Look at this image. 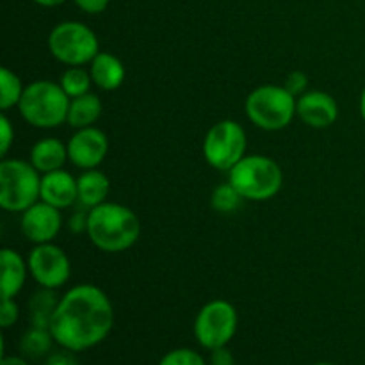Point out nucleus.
Wrapping results in <instances>:
<instances>
[{"label": "nucleus", "mask_w": 365, "mask_h": 365, "mask_svg": "<svg viewBox=\"0 0 365 365\" xmlns=\"http://www.w3.org/2000/svg\"><path fill=\"white\" fill-rule=\"evenodd\" d=\"M113 327L109 296L96 285L81 284L61 296L48 330L61 348L78 353L100 344Z\"/></svg>", "instance_id": "nucleus-1"}, {"label": "nucleus", "mask_w": 365, "mask_h": 365, "mask_svg": "<svg viewBox=\"0 0 365 365\" xmlns=\"http://www.w3.org/2000/svg\"><path fill=\"white\" fill-rule=\"evenodd\" d=\"M89 241L106 253H121L132 248L141 235L138 214L121 203L103 202L88 209Z\"/></svg>", "instance_id": "nucleus-2"}, {"label": "nucleus", "mask_w": 365, "mask_h": 365, "mask_svg": "<svg viewBox=\"0 0 365 365\" xmlns=\"http://www.w3.org/2000/svg\"><path fill=\"white\" fill-rule=\"evenodd\" d=\"M228 182L248 202H266L277 196L284 185V171L267 155H245L230 171Z\"/></svg>", "instance_id": "nucleus-3"}, {"label": "nucleus", "mask_w": 365, "mask_h": 365, "mask_svg": "<svg viewBox=\"0 0 365 365\" xmlns=\"http://www.w3.org/2000/svg\"><path fill=\"white\" fill-rule=\"evenodd\" d=\"M70 100L59 82L34 81L25 86L18 110L32 127L56 128L66 123Z\"/></svg>", "instance_id": "nucleus-4"}, {"label": "nucleus", "mask_w": 365, "mask_h": 365, "mask_svg": "<svg viewBox=\"0 0 365 365\" xmlns=\"http://www.w3.org/2000/svg\"><path fill=\"white\" fill-rule=\"evenodd\" d=\"M296 98L285 86H259L248 95L245 103L246 116L255 127L266 132L284 130L296 116Z\"/></svg>", "instance_id": "nucleus-5"}, {"label": "nucleus", "mask_w": 365, "mask_h": 365, "mask_svg": "<svg viewBox=\"0 0 365 365\" xmlns=\"http://www.w3.org/2000/svg\"><path fill=\"white\" fill-rule=\"evenodd\" d=\"M41 177L31 160L4 157L0 163V207L7 212H24L39 202Z\"/></svg>", "instance_id": "nucleus-6"}, {"label": "nucleus", "mask_w": 365, "mask_h": 365, "mask_svg": "<svg viewBox=\"0 0 365 365\" xmlns=\"http://www.w3.org/2000/svg\"><path fill=\"white\" fill-rule=\"evenodd\" d=\"M48 50L59 63L66 66H84L100 52V41L95 32L82 21H61L50 31Z\"/></svg>", "instance_id": "nucleus-7"}, {"label": "nucleus", "mask_w": 365, "mask_h": 365, "mask_svg": "<svg viewBox=\"0 0 365 365\" xmlns=\"http://www.w3.org/2000/svg\"><path fill=\"white\" fill-rule=\"evenodd\" d=\"M246 132L235 120H221L209 128L203 139V157L217 171H230L246 155Z\"/></svg>", "instance_id": "nucleus-8"}, {"label": "nucleus", "mask_w": 365, "mask_h": 365, "mask_svg": "<svg viewBox=\"0 0 365 365\" xmlns=\"http://www.w3.org/2000/svg\"><path fill=\"white\" fill-rule=\"evenodd\" d=\"M237 310L227 299H212L195 319V337L205 349L225 348L237 331Z\"/></svg>", "instance_id": "nucleus-9"}, {"label": "nucleus", "mask_w": 365, "mask_h": 365, "mask_svg": "<svg viewBox=\"0 0 365 365\" xmlns=\"http://www.w3.org/2000/svg\"><path fill=\"white\" fill-rule=\"evenodd\" d=\"M29 273L32 274L39 287L56 289L66 285L71 277V262L66 252L53 242L34 245L29 253Z\"/></svg>", "instance_id": "nucleus-10"}, {"label": "nucleus", "mask_w": 365, "mask_h": 365, "mask_svg": "<svg viewBox=\"0 0 365 365\" xmlns=\"http://www.w3.org/2000/svg\"><path fill=\"white\" fill-rule=\"evenodd\" d=\"M68 146V160L78 170L98 168L109 152V139L106 132L96 127H86L75 130Z\"/></svg>", "instance_id": "nucleus-11"}, {"label": "nucleus", "mask_w": 365, "mask_h": 365, "mask_svg": "<svg viewBox=\"0 0 365 365\" xmlns=\"http://www.w3.org/2000/svg\"><path fill=\"white\" fill-rule=\"evenodd\" d=\"M20 228L25 239L32 245H45L57 237L63 228V216L59 209L39 200L21 212Z\"/></svg>", "instance_id": "nucleus-12"}, {"label": "nucleus", "mask_w": 365, "mask_h": 365, "mask_svg": "<svg viewBox=\"0 0 365 365\" xmlns=\"http://www.w3.org/2000/svg\"><path fill=\"white\" fill-rule=\"evenodd\" d=\"M296 116L310 128H328L337 121L339 103L330 93L307 91L298 96Z\"/></svg>", "instance_id": "nucleus-13"}, {"label": "nucleus", "mask_w": 365, "mask_h": 365, "mask_svg": "<svg viewBox=\"0 0 365 365\" xmlns=\"http://www.w3.org/2000/svg\"><path fill=\"white\" fill-rule=\"evenodd\" d=\"M39 200L59 210L68 209L75 202H78L77 178L66 170H57L43 175Z\"/></svg>", "instance_id": "nucleus-14"}, {"label": "nucleus", "mask_w": 365, "mask_h": 365, "mask_svg": "<svg viewBox=\"0 0 365 365\" xmlns=\"http://www.w3.org/2000/svg\"><path fill=\"white\" fill-rule=\"evenodd\" d=\"M0 266H2V274H0L2 298H14L24 289L27 280L29 264L16 250L4 248L0 252Z\"/></svg>", "instance_id": "nucleus-15"}, {"label": "nucleus", "mask_w": 365, "mask_h": 365, "mask_svg": "<svg viewBox=\"0 0 365 365\" xmlns=\"http://www.w3.org/2000/svg\"><path fill=\"white\" fill-rule=\"evenodd\" d=\"M89 73H91L93 84L103 91H114L121 88L127 77L123 63L110 52L96 53L95 59L89 63Z\"/></svg>", "instance_id": "nucleus-16"}, {"label": "nucleus", "mask_w": 365, "mask_h": 365, "mask_svg": "<svg viewBox=\"0 0 365 365\" xmlns=\"http://www.w3.org/2000/svg\"><path fill=\"white\" fill-rule=\"evenodd\" d=\"M29 160L41 175L63 170L68 160V146L57 138H43L34 143Z\"/></svg>", "instance_id": "nucleus-17"}, {"label": "nucleus", "mask_w": 365, "mask_h": 365, "mask_svg": "<svg viewBox=\"0 0 365 365\" xmlns=\"http://www.w3.org/2000/svg\"><path fill=\"white\" fill-rule=\"evenodd\" d=\"M78 189V203L84 209H93L107 200L110 191V182L106 173L93 168V170H84V173L77 178Z\"/></svg>", "instance_id": "nucleus-18"}, {"label": "nucleus", "mask_w": 365, "mask_h": 365, "mask_svg": "<svg viewBox=\"0 0 365 365\" xmlns=\"http://www.w3.org/2000/svg\"><path fill=\"white\" fill-rule=\"evenodd\" d=\"M102 116V100L95 93H86L82 96H75L70 100V109H68L66 123L71 128L95 127L96 121Z\"/></svg>", "instance_id": "nucleus-19"}, {"label": "nucleus", "mask_w": 365, "mask_h": 365, "mask_svg": "<svg viewBox=\"0 0 365 365\" xmlns=\"http://www.w3.org/2000/svg\"><path fill=\"white\" fill-rule=\"evenodd\" d=\"M59 298L53 294L52 289H43L36 292L29 302V314H31L32 327L38 328H50L53 312L57 309Z\"/></svg>", "instance_id": "nucleus-20"}, {"label": "nucleus", "mask_w": 365, "mask_h": 365, "mask_svg": "<svg viewBox=\"0 0 365 365\" xmlns=\"http://www.w3.org/2000/svg\"><path fill=\"white\" fill-rule=\"evenodd\" d=\"M59 84L70 98H75V96H82L89 93L93 78L89 70H86L84 66H68L61 75Z\"/></svg>", "instance_id": "nucleus-21"}, {"label": "nucleus", "mask_w": 365, "mask_h": 365, "mask_svg": "<svg viewBox=\"0 0 365 365\" xmlns=\"http://www.w3.org/2000/svg\"><path fill=\"white\" fill-rule=\"evenodd\" d=\"M25 86L21 84L20 77L9 68H2L0 70V109L6 113L11 107H18Z\"/></svg>", "instance_id": "nucleus-22"}, {"label": "nucleus", "mask_w": 365, "mask_h": 365, "mask_svg": "<svg viewBox=\"0 0 365 365\" xmlns=\"http://www.w3.org/2000/svg\"><path fill=\"white\" fill-rule=\"evenodd\" d=\"M52 342L53 337L52 334H50L48 328H38V327H32L31 330L25 331L24 337H21V351L25 353L27 356H34V359H38V356L45 355V353L50 351V348H52Z\"/></svg>", "instance_id": "nucleus-23"}, {"label": "nucleus", "mask_w": 365, "mask_h": 365, "mask_svg": "<svg viewBox=\"0 0 365 365\" xmlns=\"http://www.w3.org/2000/svg\"><path fill=\"white\" fill-rule=\"evenodd\" d=\"M242 202H245V198L239 195L237 189L228 180L225 184L217 185L212 191V195H210V207L220 214L235 212L241 207Z\"/></svg>", "instance_id": "nucleus-24"}, {"label": "nucleus", "mask_w": 365, "mask_h": 365, "mask_svg": "<svg viewBox=\"0 0 365 365\" xmlns=\"http://www.w3.org/2000/svg\"><path fill=\"white\" fill-rule=\"evenodd\" d=\"M159 365H205V360L195 349L180 348L164 355Z\"/></svg>", "instance_id": "nucleus-25"}, {"label": "nucleus", "mask_w": 365, "mask_h": 365, "mask_svg": "<svg viewBox=\"0 0 365 365\" xmlns=\"http://www.w3.org/2000/svg\"><path fill=\"white\" fill-rule=\"evenodd\" d=\"M14 143V127L6 114L0 116V155L6 157Z\"/></svg>", "instance_id": "nucleus-26"}, {"label": "nucleus", "mask_w": 365, "mask_h": 365, "mask_svg": "<svg viewBox=\"0 0 365 365\" xmlns=\"http://www.w3.org/2000/svg\"><path fill=\"white\" fill-rule=\"evenodd\" d=\"M285 89H287L289 93H292V95L298 98V96H302L303 93H307V86H309V77H307L303 71H292V73L287 75V78H285L284 82Z\"/></svg>", "instance_id": "nucleus-27"}, {"label": "nucleus", "mask_w": 365, "mask_h": 365, "mask_svg": "<svg viewBox=\"0 0 365 365\" xmlns=\"http://www.w3.org/2000/svg\"><path fill=\"white\" fill-rule=\"evenodd\" d=\"M18 305L14 298H2V307H0V327L9 328L18 321Z\"/></svg>", "instance_id": "nucleus-28"}, {"label": "nucleus", "mask_w": 365, "mask_h": 365, "mask_svg": "<svg viewBox=\"0 0 365 365\" xmlns=\"http://www.w3.org/2000/svg\"><path fill=\"white\" fill-rule=\"evenodd\" d=\"M73 2L77 4L78 9L84 11V13L98 14V13H102V11L107 9V6H109L110 0H73Z\"/></svg>", "instance_id": "nucleus-29"}, {"label": "nucleus", "mask_w": 365, "mask_h": 365, "mask_svg": "<svg viewBox=\"0 0 365 365\" xmlns=\"http://www.w3.org/2000/svg\"><path fill=\"white\" fill-rule=\"evenodd\" d=\"M68 228H70V232H73V234L86 232V228H88V212L82 209L75 210L70 216V220H68Z\"/></svg>", "instance_id": "nucleus-30"}, {"label": "nucleus", "mask_w": 365, "mask_h": 365, "mask_svg": "<svg viewBox=\"0 0 365 365\" xmlns=\"http://www.w3.org/2000/svg\"><path fill=\"white\" fill-rule=\"evenodd\" d=\"M71 353H73V351H70V349H64V351L53 353V355H50L48 359H46L45 365H78L77 359H75Z\"/></svg>", "instance_id": "nucleus-31"}, {"label": "nucleus", "mask_w": 365, "mask_h": 365, "mask_svg": "<svg viewBox=\"0 0 365 365\" xmlns=\"http://www.w3.org/2000/svg\"><path fill=\"white\" fill-rule=\"evenodd\" d=\"M210 365H235L234 355L225 348L212 349V355H210Z\"/></svg>", "instance_id": "nucleus-32"}, {"label": "nucleus", "mask_w": 365, "mask_h": 365, "mask_svg": "<svg viewBox=\"0 0 365 365\" xmlns=\"http://www.w3.org/2000/svg\"><path fill=\"white\" fill-rule=\"evenodd\" d=\"M0 365H29L25 362L24 359H20V356H2V360H0Z\"/></svg>", "instance_id": "nucleus-33"}, {"label": "nucleus", "mask_w": 365, "mask_h": 365, "mask_svg": "<svg viewBox=\"0 0 365 365\" xmlns=\"http://www.w3.org/2000/svg\"><path fill=\"white\" fill-rule=\"evenodd\" d=\"M34 2L43 7H56V6H61L63 2H66V0H34Z\"/></svg>", "instance_id": "nucleus-34"}, {"label": "nucleus", "mask_w": 365, "mask_h": 365, "mask_svg": "<svg viewBox=\"0 0 365 365\" xmlns=\"http://www.w3.org/2000/svg\"><path fill=\"white\" fill-rule=\"evenodd\" d=\"M360 114H362L365 121V88L362 89V95H360Z\"/></svg>", "instance_id": "nucleus-35"}, {"label": "nucleus", "mask_w": 365, "mask_h": 365, "mask_svg": "<svg viewBox=\"0 0 365 365\" xmlns=\"http://www.w3.org/2000/svg\"><path fill=\"white\" fill-rule=\"evenodd\" d=\"M314 365H334V364H328V362H321V364H314Z\"/></svg>", "instance_id": "nucleus-36"}]
</instances>
